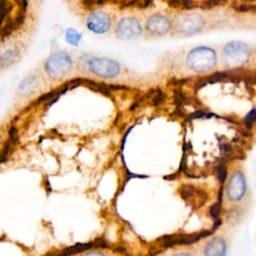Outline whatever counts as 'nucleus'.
Masks as SVG:
<instances>
[{
  "label": "nucleus",
  "mask_w": 256,
  "mask_h": 256,
  "mask_svg": "<svg viewBox=\"0 0 256 256\" xmlns=\"http://www.w3.org/2000/svg\"><path fill=\"white\" fill-rule=\"evenodd\" d=\"M246 189H247L246 178L242 172L237 171L231 176L227 184V188H226L227 198L233 202L240 201L245 196Z\"/></svg>",
  "instance_id": "nucleus-9"
},
{
  "label": "nucleus",
  "mask_w": 256,
  "mask_h": 256,
  "mask_svg": "<svg viewBox=\"0 0 256 256\" xmlns=\"http://www.w3.org/2000/svg\"><path fill=\"white\" fill-rule=\"evenodd\" d=\"M75 66L79 73L101 80H114L122 73V67L115 59L90 53L81 54L77 58Z\"/></svg>",
  "instance_id": "nucleus-1"
},
{
  "label": "nucleus",
  "mask_w": 256,
  "mask_h": 256,
  "mask_svg": "<svg viewBox=\"0 0 256 256\" xmlns=\"http://www.w3.org/2000/svg\"><path fill=\"white\" fill-rule=\"evenodd\" d=\"M204 18L197 13H185L179 15L173 22V29L182 35H193L204 26Z\"/></svg>",
  "instance_id": "nucleus-8"
},
{
  "label": "nucleus",
  "mask_w": 256,
  "mask_h": 256,
  "mask_svg": "<svg viewBox=\"0 0 256 256\" xmlns=\"http://www.w3.org/2000/svg\"><path fill=\"white\" fill-rule=\"evenodd\" d=\"M82 40V34L73 29V28H69L66 30L65 32V41L71 45V46H78L80 44Z\"/></svg>",
  "instance_id": "nucleus-14"
},
{
  "label": "nucleus",
  "mask_w": 256,
  "mask_h": 256,
  "mask_svg": "<svg viewBox=\"0 0 256 256\" xmlns=\"http://www.w3.org/2000/svg\"><path fill=\"white\" fill-rule=\"evenodd\" d=\"M186 63L191 70L197 73L208 72L212 70L217 63L216 53L210 47L198 46L188 53Z\"/></svg>",
  "instance_id": "nucleus-4"
},
{
  "label": "nucleus",
  "mask_w": 256,
  "mask_h": 256,
  "mask_svg": "<svg viewBox=\"0 0 256 256\" xmlns=\"http://www.w3.org/2000/svg\"><path fill=\"white\" fill-rule=\"evenodd\" d=\"M75 66L72 56L66 51L51 53L43 65L45 75L51 81H62L71 75Z\"/></svg>",
  "instance_id": "nucleus-2"
},
{
  "label": "nucleus",
  "mask_w": 256,
  "mask_h": 256,
  "mask_svg": "<svg viewBox=\"0 0 256 256\" xmlns=\"http://www.w3.org/2000/svg\"><path fill=\"white\" fill-rule=\"evenodd\" d=\"M94 242V246H95V249H107L110 247L109 243L107 242L106 239L104 238H97L95 240H93Z\"/></svg>",
  "instance_id": "nucleus-17"
},
{
  "label": "nucleus",
  "mask_w": 256,
  "mask_h": 256,
  "mask_svg": "<svg viewBox=\"0 0 256 256\" xmlns=\"http://www.w3.org/2000/svg\"><path fill=\"white\" fill-rule=\"evenodd\" d=\"M0 141H1V137H0Z\"/></svg>",
  "instance_id": "nucleus-21"
},
{
  "label": "nucleus",
  "mask_w": 256,
  "mask_h": 256,
  "mask_svg": "<svg viewBox=\"0 0 256 256\" xmlns=\"http://www.w3.org/2000/svg\"><path fill=\"white\" fill-rule=\"evenodd\" d=\"M171 256H192V255H190L188 253H177V254H173Z\"/></svg>",
  "instance_id": "nucleus-20"
},
{
  "label": "nucleus",
  "mask_w": 256,
  "mask_h": 256,
  "mask_svg": "<svg viewBox=\"0 0 256 256\" xmlns=\"http://www.w3.org/2000/svg\"><path fill=\"white\" fill-rule=\"evenodd\" d=\"M256 121V108L252 109L244 118V124L247 129H250Z\"/></svg>",
  "instance_id": "nucleus-16"
},
{
  "label": "nucleus",
  "mask_w": 256,
  "mask_h": 256,
  "mask_svg": "<svg viewBox=\"0 0 256 256\" xmlns=\"http://www.w3.org/2000/svg\"><path fill=\"white\" fill-rule=\"evenodd\" d=\"M144 35L151 38L163 37L173 29L172 20L163 13H152L143 22Z\"/></svg>",
  "instance_id": "nucleus-6"
},
{
  "label": "nucleus",
  "mask_w": 256,
  "mask_h": 256,
  "mask_svg": "<svg viewBox=\"0 0 256 256\" xmlns=\"http://www.w3.org/2000/svg\"><path fill=\"white\" fill-rule=\"evenodd\" d=\"M91 249H95L94 246V242H87V243H77L73 246L64 248L63 250H61L60 252H55L52 254H47L45 256H73L75 254L81 253V252H85V251H89Z\"/></svg>",
  "instance_id": "nucleus-12"
},
{
  "label": "nucleus",
  "mask_w": 256,
  "mask_h": 256,
  "mask_svg": "<svg viewBox=\"0 0 256 256\" xmlns=\"http://www.w3.org/2000/svg\"><path fill=\"white\" fill-rule=\"evenodd\" d=\"M216 171V175H217V179L219 180V182L222 184L224 183V181L226 180V176H227V169L224 163H220L216 166L215 168Z\"/></svg>",
  "instance_id": "nucleus-15"
},
{
  "label": "nucleus",
  "mask_w": 256,
  "mask_h": 256,
  "mask_svg": "<svg viewBox=\"0 0 256 256\" xmlns=\"http://www.w3.org/2000/svg\"><path fill=\"white\" fill-rule=\"evenodd\" d=\"M83 256H104V254L103 253H101V252H97V251H91V252H88V253H86V254H84Z\"/></svg>",
  "instance_id": "nucleus-18"
},
{
  "label": "nucleus",
  "mask_w": 256,
  "mask_h": 256,
  "mask_svg": "<svg viewBox=\"0 0 256 256\" xmlns=\"http://www.w3.org/2000/svg\"><path fill=\"white\" fill-rule=\"evenodd\" d=\"M84 23L87 30L91 33L95 35H106L112 33L115 18L112 13L106 10L96 9L88 13Z\"/></svg>",
  "instance_id": "nucleus-5"
},
{
  "label": "nucleus",
  "mask_w": 256,
  "mask_h": 256,
  "mask_svg": "<svg viewBox=\"0 0 256 256\" xmlns=\"http://www.w3.org/2000/svg\"><path fill=\"white\" fill-rule=\"evenodd\" d=\"M113 251L117 252V253H125L126 252V248L125 247H121V246H117V247L113 248Z\"/></svg>",
  "instance_id": "nucleus-19"
},
{
  "label": "nucleus",
  "mask_w": 256,
  "mask_h": 256,
  "mask_svg": "<svg viewBox=\"0 0 256 256\" xmlns=\"http://www.w3.org/2000/svg\"><path fill=\"white\" fill-rule=\"evenodd\" d=\"M227 252V245L221 237L211 239L204 248V256H225Z\"/></svg>",
  "instance_id": "nucleus-11"
},
{
  "label": "nucleus",
  "mask_w": 256,
  "mask_h": 256,
  "mask_svg": "<svg viewBox=\"0 0 256 256\" xmlns=\"http://www.w3.org/2000/svg\"><path fill=\"white\" fill-rule=\"evenodd\" d=\"M18 56V50L16 48H9L5 52H3L0 56V65L2 67H7L13 64L14 61H16V58Z\"/></svg>",
  "instance_id": "nucleus-13"
},
{
  "label": "nucleus",
  "mask_w": 256,
  "mask_h": 256,
  "mask_svg": "<svg viewBox=\"0 0 256 256\" xmlns=\"http://www.w3.org/2000/svg\"><path fill=\"white\" fill-rule=\"evenodd\" d=\"M112 34L121 41H131L144 34L143 22L135 15H122L115 20Z\"/></svg>",
  "instance_id": "nucleus-3"
},
{
  "label": "nucleus",
  "mask_w": 256,
  "mask_h": 256,
  "mask_svg": "<svg viewBox=\"0 0 256 256\" xmlns=\"http://www.w3.org/2000/svg\"><path fill=\"white\" fill-rule=\"evenodd\" d=\"M250 48L243 42H228L222 49L223 62L229 67H239L246 63L250 57Z\"/></svg>",
  "instance_id": "nucleus-7"
},
{
  "label": "nucleus",
  "mask_w": 256,
  "mask_h": 256,
  "mask_svg": "<svg viewBox=\"0 0 256 256\" xmlns=\"http://www.w3.org/2000/svg\"><path fill=\"white\" fill-rule=\"evenodd\" d=\"M39 87L40 81L36 75L27 76L19 83L17 93L22 97H27L34 94L39 89Z\"/></svg>",
  "instance_id": "nucleus-10"
}]
</instances>
